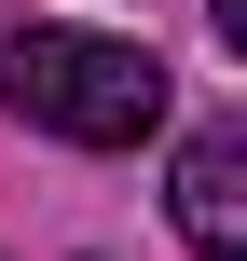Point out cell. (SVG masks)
Returning a JSON list of instances; mask_svg holds the SVG:
<instances>
[{
    "mask_svg": "<svg viewBox=\"0 0 247 261\" xmlns=\"http://www.w3.org/2000/svg\"><path fill=\"white\" fill-rule=\"evenodd\" d=\"M0 110L41 124V138H83V151H124L165 124V69L138 41H96V28H14L0 41Z\"/></svg>",
    "mask_w": 247,
    "mask_h": 261,
    "instance_id": "6da1fadb",
    "label": "cell"
},
{
    "mask_svg": "<svg viewBox=\"0 0 247 261\" xmlns=\"http://www.w3.org/2000/svg\"><path fill=\"white\" fill-rule=\"evenodd\" d=\"M179 234H193V261H247V124L179 138Z\"/></svg>",
    "mask_w": 247,
    "mask_h": 261,
    "instance_id": "7a4b0ae2",
    "label": "cell"
}]
</instances>
